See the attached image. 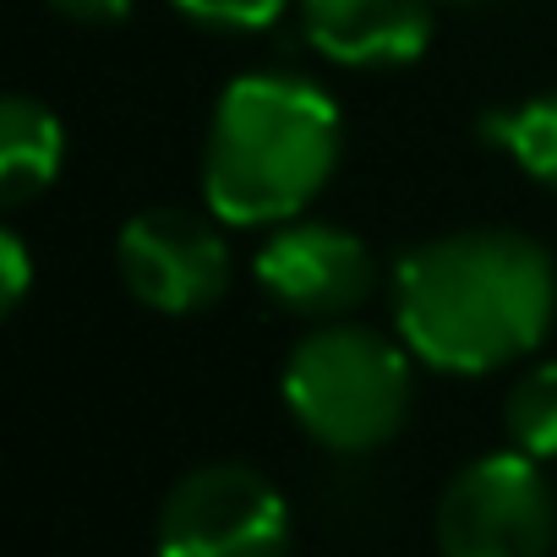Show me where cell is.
<instances>
[{"label":"cell","instance_id":"8992f818","mask_svg":"<svg viewBox=\"0 0 557 557\" xmlns=\"http://www.w3.org/2000/svg\"><path fill=\"white\" fill-rule=\"evenodd\" d=\"M115 268L132 301L159 318H197L230 290V246L219 224L186 208H148L121 224Z\"/></svg>","mask_w":557,"mask_h":557},{"label":"cell","instance_id":"4fadbf2b","mask_svg":"<svg viewBox=\"0 0 557 557\" xmlns=\"http://www.w3.org/2000/svg\"><path fill=\"white\" fill-rule=\"evenodd\" d=\"M28 278H34V268H28V246H23V235H17V230H0V307H7V312L23 307Z\"/></svg>","mask_w":557,"mask_h":557},{"label":"cell","instance_id":"5bb4252c","mask_svg":"<svg viewBox=\"0 0 557 557\" xmlns=\"http://www.w3.org/2000/svg\"><path fill=\"white\" fill-rule=\"evenodd\" d=\"M45 7L83 23V28H115V23L132 17V0H45Z\"/></svg>","mask_w":557,"mask_h":557},{"label":"cell","instance_id":"3957f363","mask_svg":"<svg viewBox=\"0 0 557 557\" xmlns=\"http://www.w3.org/2000/svg\"><path fill=\"white\" fill-rule=\"evenodd\" d=\"M285 410L329 454H372L410 421L416 377L410 356L361 323H329L307 334L285 361Z\"/></svg>","mask_w":557,"mask_h":557},{"label":"cell","instance_id":"7a4b0ae2","mask_svg":"<svg viewBox=\"0 0 557 557\" xmlns=\"http://www.w3.org/2000/svg\"><path fill=\"white\" fill-rule=\"evenodd\" d=\"M345 148L339 104L285 72L235 77L208 121L202 143V202L235 230H278L312 208Z\"/></svg>","mask_w":557,"mask_h":557},{"label":"cell","instance_id":"52a82bcc","mask_svg":"<svg viewBox=\"0 0 557 557\" xmlns=\"http://www.w3.org/2000/svg\"><path fill=\"white\" fill-rule=\"evenodd\" d=\"M257 285L273 296V307H285L290 318L312 323H339L356 312L372 285H377V257L361 235L323 224V219H290L278 224L257 246Z\"/></svg>","mask_w":557,"mask_h":557},{"label":"cell","instance_id":"ba28073f","mask_svg":"<svg viewBox=\"0 0 557 557\" xmlns=\"http://www.w3.org/2000/svg\"><path fill=\"white\" fill-rule=\"evenodd\" d=\"M437 0H301V28L318 55L350 72H394L426 55Z\"/></svg>","mask_w":557,"mask_h":557},{"label":"cell","instance_id":"8fae6325","mask_svg":"<svg viewBox=\"0 0 557 557\" xmlns=\"http://www.w3.org/2000/svg\"><path fill=\"white\" fill-rule=\"evenodd\" d=\"M503 432L530 459H557V361H535L503 399Z\"/></svg>","mask_w":557,"mask_h":557},{"label":"cell","instance_id":"30bf717a","mask_svg":"<svg viewBox=\"0 0 557 557\" xmlns=\"http://www.w3.org/2000/svg\"><path fill=\"white\" fill-rule=\"evenodd\" d=\"M481 137L492 148H503L524 175H535L541 186L557 191V88H546L513 110H492L481 121Z\"/></svg>","mask_w":557,"mask_h":557},{"label":"cell","instance_id":"9a60e30c","mask_svg":"<svg viewBox=\"0 0 557 557\" xmlns=\"http://www.w3.org/2000/svg\"><path fill=\"white\" fill-rule=\"evenodd\" d=\"M448 7H486V0H448Z\"/></svg>","mask_w":557,"mask_h":557},{"label":"cell","instance_id":"7c38bea8","mask_svg":"<svg viewBox=\"0 0 557 557\" xmlns=\"http://www.w3.org/2000/svg\"><path fill=\"white\" fill-rule=\"evenodd\" d=\"M170 7L202 34H262L290 0H170Z\"/></svg>","mask_w":557,"mask_h":557},{"label":"cell","instance_id":"9c48e42d","mask_svg":"<svg viewBox=\"0 0 557 557\" xmlns=\"http://www.w3.org/2000/svg\"><path fill=\"white\" fill-rule=\"evenodd\" d=\"M66 164V132L55 110H45L28 94H7L0 104V202L17 208L55 186Z\"/></svg>","mask_w":557,"mask_h":557},{"label":"cell","instance_id":"277c9868","mask_svg":"<svg viewBox=\"0 0 557 557\" xmlns=\"http://www.w3.org/2000/svg\"><path fill=\"white\" fill-rule=\"evenodd\" d=\"M432 535L443 557H546L557 546V497L541 459L503 448L454 470Z\"/></svg>","mask_w":557,"mask_h":557},{"label":"cell","instance_id":"6da1fadb","mask_svg":"<svg viewBox=\"0 0 557 557\" xmlns=\"http://www.w3.org/2000/svg\"><path fill=\"white\" fill-rule=\"evenodd\" d=\"M394 323L405 350L448 377L513 367L557 323V262L524 230H448L405 251Z\"/></svg>","mask_w":557,"mask_h":557},{"label":"cell","instance_id":"5b68a950","mask_svg":"<svg viewBox=\"0 0 557 557\" xmlns=\"http://www.w3.org/2000/svg\"><path fill=\"white\" fill-rule=\"evenodd\" d=\"M290 503L262 470L219 459L181 475L159 508V557H290Z\"/></svg>","mask_w":557,"mask_h":557}]
</instances>
